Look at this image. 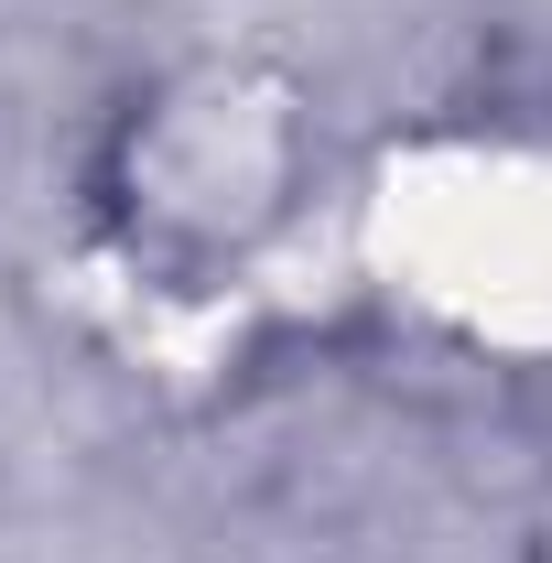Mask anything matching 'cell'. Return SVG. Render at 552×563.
Returning a JSON list of instances; mask_svg holds the SVG:
<instances>
[{"instance_id": "obj_1", "label": "cell", "mask_w": 552, "mask_h": 563, "mask_svg": "<svg viewBox=\"0 0 552 563\" xmlns=\"http://www.w3.org/2000/svg\"><path fill=\"white\" fill-rule=\"evenodd\" d=\"M303 109L292 87L250 66H196L174 87L131 98V120L109 141L98 207L120 228V250L152 272H217L239 250H261L281 207L303 196Z\"/></svg>"}, {"instance_id": "obj_2", "label": "cell", "mask_w": 552, "mask_h": 563, "mask_svg": "<svg viewBox=\"0 0 552 563\" xmlns=\"http://www.w3.org/2000/svg\"><path fill=\"white\" fill-rule=\"evenodd\" d=\"M520 563H552V509L531 520V553H520Z\"/></svg>"}]
</instances>
